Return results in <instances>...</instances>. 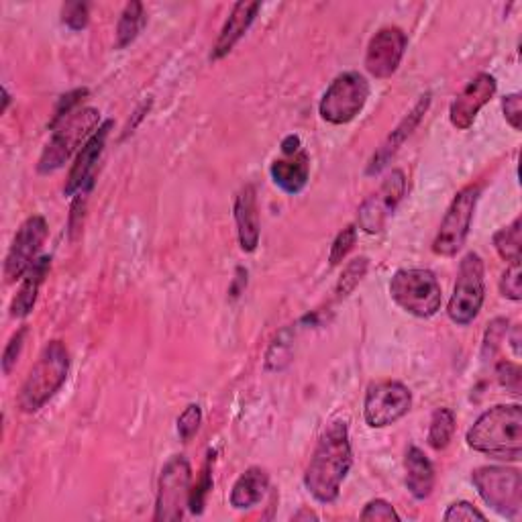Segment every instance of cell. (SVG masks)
<instances>
[{
	"label": "cell",
	"mask_w": 522,
	"mask_h": 522,
	"mask_svg": "<svg viewBox=\"0 0 522 522\" xmlns=\"http://www.w3.org/2000/svg\"><path fill=\"white\" fill-rule=\"evenodd\" d=\"M351 465L353 451L349 427L345 421L337 419L327 425L315 451H312L304 474V486L317 502L333 504L341 494V486L347 480Z\"/></svg>",
	"instance_id": "1"
},
{
	"label": "cell",
	"mask_w": 522,
	"mask_h": 522,
	"mask_svg": "<svg viewBox=\"0 0 522 522\" xmlns=\"http://www.w3.org/2000/svg\"><path fill=\"white\" fill-rule=\"evenodd\" d=\"M467 447L502 461L522 457V408L520 404H498L486 410L465 435Z\"/></svg>",
	"instance_id": "2"
},
{
	"label": "cell",
	"mask_w": 522,
	"mask_h": 522,
	"mask_svg": "<svg viewBox=\"0 0 522 522\" xmlns=\"http://www.w3.org/2000/svg\"><path fill=\"white\" fill-rule=\"evenodd\" d=\"M70 374V353L68 347L54 339L49 341L35 365L31 368L21 394H19V408L25 414H33L37 410H41L51 398H54L60 388L66 384Z\"/></svg>",
	"instance_id": "3"
},
{
	"label": "cell",
	"mask_w": 522,
	"mask_h": 522,
	"mask_svg": "<svg viewBox=\"0 0 522 522\" xmlns=\"http://www.w3.org/2000/svg\"><path fill=\"white\" fill-rule=\"evenodd\" d=\"M100 127V113L96 109H78L56 125H49L51 139L43 149L37 170L39 174H54L86 143ZM82 149V147H80Z\"/></svg>",
	"instance_id": "4"
},
{
	"label": "cell",
	"mask_w": 522,
	"mask_h": 522,
	"mask_svg": "<svg viewBox=\"0 0 522 522\" xmlns=\"http://www.w3.org/2000/svg\"><path fill=\"white\" fill-rule=\"evenodd\" d=\"M392 300L416 319H431L441 310L443 292L431 270H398L390 282Z\"/></svg>",
	"instance_id": "5"
},
{
	"label": "cell",
	"mask_w": 522,
	"mask_h": 522,
	"mask_svg": "<svg viewBox=\"0 0 522 522\" xmlns=\"http://www.w3.org/2000/svg\"><path fill=\"white\" fill-rule=\"evenodd\" d=\"M472 482L482 500L500 516L516 518L522 510V478L514 467L484 465L472 472Z\"/></svg>",
	"instance_id": "6"
},
{
	"label": "cell",
	"mask_w": 522,
	"mask_h": 522,
	"mask_svg": "<svg viewBox=\"0 0 522 522\" xmlns=\"http://www.w3.org/2000/svg\"><path fill=\"white\" fill-rule=\"evenodd\" d=\"M486 286H484V261L478 253H467L457 272V282L453 288V296L447 306L449 319L459 325H472L484 306Z\"/></svg>",
	"instance_id": "7"
},
{
	"label": "cell",
	"mask_w": 522,
	"mask_h": 522,
	"mask_svg": "<svg viewBox=\"0 0 522 522\" xmlns=\"http://www.w3.org/2000/svg\"><path fill=\"white\" fill-rule=\"evenodd\" d=\"M370 98V82L359 72H343L325 90L319 102V115L331 125L351 123Z\"/></svg>",
	"instance_id": "8"
},
{
	"label": "cell",
	"mask_w": 522,
	"mask_h": 522,
	"mask_svg": "<svg viewBox=\"0 0 522 522\" xmlns=\"http://www.w3.org/2000/svg\"><path fill=\"white\" fill-rule=\"evenodd\" d=\"M480 194V186H467L455 194L433 241V253L441 257H455L463 249L469 229H472Z\"/></svg>",
	"instance_id": "9"
},
{
	"label": "cell",
	"mask_w": 522,
	"mask_h": 522,
	"mask_svg": "<svg viewBox=\"0 0 522 522\" xmlns=\"http://www.w3.org/2000/svg\"><path fill=\"white\" fill-rule=\"evenodd\" d=\"M192 494V467L184 455H174L162 469L158 498H155L153 520L176 522L190 506Z\"/></svg>",
	"instance_id": "10"
},
{
	"label": "cell",
	"mask_w": 522,
	"mask_h": 522,
	"mask_svg": "<svg viewBox=\"0 0 522 522\" xmlns=\"http://www.w3.org/2000/svg\"><path fill=\"white\" fill-rule=\"evenodd\" d=\"M412 392L402 382H380L368 388L363 402V419L372 429H386L410 412Z\"/></svg>",
	"instance_id": "11"
},
{
	"label": "cell",
	"mask_w": 522,
	"mask_h": 522,
	"mask_svg": "<svg viewBox=\"0 0 522 522\" xmlns=\"http://www.w3.org/2000/svg\"><path fill=\"white\" fill-rule=\"evenodd\" d=\"M47 239V221L41 215L29 217L17 231L13 245L7 253L5 261V280L7 284H15L23 280L25 274L33 268L35 261L41 257V247Z\"/></svg>",
	"instance_id": "12"
},
{
	"label": "cell",
	"mask_w": 522,
	"mask_h": 522,
	"mask_svg": "<svg viewBox=\"0 0 522 522\" xmlns=\"http://www.w3.org/2000/svg\"><path fill=\"white\" fill-rule=\"evenodd\" d=\"M408 37L398 27H384L380 29L368 43L365 49L363 66L370 76L378 80L392 78L400 68V62L406 54Z\"/></svg>",
	"instance_id": "13"
},
{
	"label": "cell",
	"mask_w": 522,
	"mask_h": 522,
	"mask_svg": "<svg viewBox=\"0 0 522 522\" xmlns=\"http://www.w3.org/2000/svg\"><path fill=\"white\" fill-rule=\"evenodd\" d=\"M404 194L406 176L402 170H394L386 176L380 190L359 206V227L370 235L380 233L386 225V219L396 211Z\"/></svg>",
	"instance_id": "14"
},
{
	"label": "cell",
	"mask_w": 522,
	"mask_h": 522,
	"mask_svg": "<svg viewBox=\"0 0 522 522\" xmlns=\"http://www.w3.org/2000/svg\"><path fill=\"white\" fill-rule=\"evenodd\" d=\"M496 90H498V82L492 74L486 72L478 74L451 102V109H449L451 125L459 131L472 127L478 119V113L494 98Z\"/></svg>",
	"instance_id": "15"
},
{
	"label": "cell",
	"mask_w": 522,
	"mask_h": 522,
	"mask_svg": "<svg viewBox=\"0 0 522 522\" xmlns=\"http://www.w3.org/2000/svg\"><path fill=\"white\" fill-rule=\"evenodd\" d=\"M111 129H113V121L111 119L104 121L96 129V133L82 145V149L76 155V162H74V166H72V170L68 174L66 186H64V194L66 196H74L80 190L92 188L94 170H96V164L100 160L104 143H107V137H109Z\"/></svg>",
	"instance_id": "16"
},
{
	"label": "cell",
	"mask_w": 522,
	"mask_h": 522,
	"mask_svg": "<svg viewBox=\"0 0 522 522\" xmlns=\"http://www.w3.org/2000/svg\"><path fill=\"white\" fill-rule=\"evenodd\" d=\"M429 107H431V94L427 92V94H423L419 98V102L414 104L412 111L398 123V127L380 145V149L374 153V158L370 160V166H368V170H365V174H368V176L380 174L388 166V162L394 158L396 151L404 145V141L412 135V131L421 125V121L427 115Z\"/></svg>",
	"instance_id": "17"
},
{
	"label": "cell",
	"mask_w": 522,
	"mask_h": 522,
	"mask_svg": "<svg viewBox=\"0 0 522 522\" xmlns=\"http://www.w3.org/2000/svg\"><path fill=\"white\" fill-rule=\"evenodd\" d=\"M259 11H261V3H237L233 7L229 19L225 21V25L213 45V54H211L213 62H219L231 54L233 47L243 39V35L253 25Z\"/></svg>",
	"instance_id": "18"
},
{
	"label": "cell",
	"mask_w": 522,
	"mask_h": 522,
	"mask_svg": "<svg viewBox=\"0 0 522 522\" xmlns=\"http://www.w3.org/2000/svg\"><path fill=\"white\" fill-rule=\"evenodd\" d=\"M235 225L239 245L245 253H253L259 245V208L257 190L253 184H245L235 198Z\"/></svg>",
	"instance_id": "19"
},
{
	"label": "cell",
	"mask_w": 522,
	"mask_h": 522,
	"mask_svg": "<svg viewBox=\"0 0 522 522\" xmlns=\"http://www.w3.org/2000/svg\"><path fill=\"white\" fill-rule=\"evenodd\" d=\"M270 176L274 184L286 194H300L310 178V160L306 151H298L294 155H284L282 160H276L270 168Z\"/></svg>",
	"instance_id": "20"
},
{
	"label": "cell",
	"mask_w": 522,
	"mask_h": 522,
	"mask_svg": "<svg viewBox=\"0 0 522 522\" xmlns=\"http://www.w3.org/2000/svg\"><path fill=\"white\" fill-rule=\"evenodd\" d=\"M406 488L416 500H427L435 490V467L423 449L410 447L404 459Z\"/></svg>",
	"instance_id": "21"
},
{
	"label": "cell",
	"mask_w": 522,
	"mask_h": 522,
	"mask_svg": "<svg viewBox=\"0 0 522 522\" xmlns=\"http://www.w3.org/2000/svg\"><path fill=\"white\" fill-rule=\"evenodd\" d=\"M270 490V474L264 467H249L237 478L231 490V506L235 510H249L266 498Z\"/></svg>",
	"instance_id": "22"
},
{
	"label": "cell",
	"mask_w": 522,
	"mask_h": 522,
	"mask_svg": "<svg viewBox=\"0 0 522 522\" xmlns=\"http://www.w3.org/2000/svg\"><path fill=\"white\" fill-rule=\"evenodd\" d=\"M49 266H51V257L41 255L33 264V268L25 274L17 296L11 302V317L13 319H25V317L31 315V310L35 308V302H37L39 288H41V284H43V280L49 272Z\"/></svg>",
	"instance_id": "23"
},
{
	"label": "cell",
	"mask_w": 522,
	"mask_h": 522,
	"mask_svg": "<svg viewBox=\"0 0 522 522\" xmlns=\"http://www.w3.org/2000/svg\"><path fill=\"white\" fill-rule=\"evenodd\" d=\"M145 21H147V17H145L143 5L137 3V0H133V3H129V5L123 9V13H121V17H119V23H117V43H115V47H117V49L129 47V45L139 37V33L143 31Z\"/></svg>",
	"instance_id": "24"
},
{
	"label": "cell",
	"mask_w": 522,
	"mask_h": 522,
	"mask_svg": "<svg viewBox=\"0 0 522 522\" xmlns=\"http://www.w3.org/2000/svg\"><path fill=\"white\" fill-rule=\"evenodd\" d=\"M455 412L451 408H437L431 416V425H429V445L435 451H443L449 447L453 435H455Z\"/></svg>",
	"instance_id": "25"
},
{
	"label": "cell",
	"mask_w": 522,
	"mask_h": 522,
	"mask_svg": "<svg viewBox=\"0 0 522 522\" xmlns=\"http://www.w3.org/2000/svg\"><path fill=\"white\" fill-rule=\"evenodd\" d=\"M522 223L520 217H516L512 221V225L500 229L494 235V247L498 251V255L508 261L510 264H520V257H522Z\"/></svg>",
	"instance_id": "26"
},
{
	"label": "cell",
	"mask_w": 522,
	"mask_h": 522,
	"mask_svg": "<svg viewBox=\"0 0 522 522\" xmlns=\"http://www.w3.org/2000/svg\"><path fill=\"white\" fill-rule=\"evenodd\" d=\"M368 268H370L368 257H355L353 261H349L335 288L337 298H347L359 286V282L365 278V274H368Z\"/></svg>",
	"instance_id": "27"
},
{
	"label": "cell",
	"mask_w": 522,
	"mask_h": 522,
	"mask_svg": "<svg viewBox=\"0 0 522 522\" xmlns=\"http://www.w3.org/2000/svg\"><path fill=\"white\" fill-rule=\"evenodd\" d=\"M202 423V410L198 404H188L184 412L178 416V435L184 443H190L192 437L198 433Z\"/></svg>",
	"instance_id": "28"
},
{
	"label": "cell",
	"mask_w": 522,
	"mask_h": 522,
	"mask_svg": "<svg viewBox=\"0 0 522 522\" xmlns=\"http://www.w3.org/2000/svg\"><path fill=\"white\" fill-rule=\"evenodd\" d=\"M355 241H357V227L355 225H349L345 227L333 241L331 245V253H329V264L331 266H339L341 261L349 255V251L355 247Z\"/></svg>",
	"instance_id": "29"
},
{
	"label": "cell",
	"mask_w": 522,
	"mask_h": 522,
	"mask_svg": "<svg viewBox=\"0 0 522 522\" xmlns=\"http://www.w3.org/2000/svg\"><path fill=\"white\" fill-rule=\"evenodd\" d=\"M508 335V321L506 319H494L486 331L484 337V345H482V359L488 361L496 355V351L500 349V343L504 341V337Z\"/></svg>",
	"instance_id": "30"
},
{
	"label": "cell",
	"mask_w": 522,
	"mask_h": 522,
	"mask_svg": "<svg viewBox=\"0 0 522 522\" xmlns=\"http://www.w3.org/2000/svg\"><path fill=\"white\" fill-rule=\"evenodd\" d=\"M27 333H29V329H27V327H21V329L9 339V343H7L5 351H3V359H0V363H3V374H5V376H11L13 368L17 365V361H19V357H21V351H23V347H25Z\"/></svg>",
	"instance_id": "31"
},
{
	"label": "cell",
	"mask_w": 522,
	"mask_h": 522,
	"mask_svg": "<svg viewBox=\"0 0 522 522\" xmlns=\"http://www.w3.org/2000/svg\"><path fill=\"white\" fill-rule=\"evenodd\" d=\"M500 294L508 300H522V270L520 264H510L500 280Z\"/></svg>",
	"instance_id": "32"
},
{
	"label": "cell",
	"mask_w": 522,
	"mask_h": 522,
	"mask_svg": "<svg viewBox=\"0 0 522 522\" xmlns=\"http://www.w3.org/2000/svg\"><path fill=\"white\" fill-rule=\"evenodd\" d=\"M84 96H88V88H78V90H72V92L64 94L60 98V102H58V107H56V115H54V119H51L49 125H56L58 121H62L68 115H72L74 111H78Z\"/></svg>",
	"instance_id": "33"
},
{
	"label": "cell",
	"mask_w": 522,
	"mask_h": 522,
	"mask_svg": "<svg viewBox=\"0 0 522 522\" xmlns=\"http://www.w3.org/2000/svg\"><path fill=\"white\" fill-rule=\"evenodd\" d=\"M359 518L361 520H400V514L394 510V506L390 502L376 498L365 504Z\"/></svg>",
	"instance_id": "34"
},
{
	"label": "cell",
	"mask_w": 522,
	"mask_h": 522,
	"mask_svg": "<svg viewBox=\"0 0 522 522\" xmlns=\"http://www.w3.org/2000/svg\"><path fill=\"white\" fill-rule=\"evenodd\" d=\"M62 23L72 31H82L88 25V5L86 3H66L62 7Z\"/></svg>",
	"instance_id": "35"
},
{
	"label": "cell",
	"mask_w": 522,
	"mask_h": 522,
	"mask_svg": "<svg viewBox=\"0 0 522 522\" xmlns=\"http://www.w3.org/2000/svg\"><path fill=\"white\" fill-rule=\"evenodd\" d=\"M496 376L500 380V384L510 390L512 394L520 392V384H522V376H520V368L516 363L510 361H502L496 365Z\"/></svg>",
	"instance_id": "36"
},
{
	"label": "cell",
	"mask_w": 522,
	"mask_h": 522,
	"mask_svg": "<svg viewBox=\"0 0 522 522\" xmlns=\"http://www.w3.org/2000/svg\"><path fill=\"white\" fill-rule=\"evenodd\" d=\"M443 520L453 522V520H486V514L480 512L474 504H469L465 500L453 502L447 512L443 514Z\"/></svg>",
	"instance_id": "37"
},
{
	"label": "cell",
	"mask_w": 522,
	"mask_h": 522,
	"mask_svg": "<svg viewBox=\"0 0 522 522\" xmlns=\"http://www.w3.org/2000/svg\"><path fill=\"white\" fill-rule=\"evenodd\" d=\"M502 111H504L506 123L514 131H520V127H522V96L518 92L504 96L502 98Z\"/></svg>",
	"instance_id": "38"
},
{
	"label": "cell",
	"mask_w": 522,
	"mask_h": 522,
	"mask_svg": "<svg viewBox=\"0 0 522 522\" xmlns=\"http://www.w3.org/2000/svg\"><path fill=\"white\" fill-rule=\"evenodd\" d=\"M211 488H213V480H211V465L206 463L200 482L192 488V494H190V510H192L194 514H200V512H202L204 498H206V494H208V490H211Z\"/></svg>",
	"instance_id": "39"
},
{
	"label": "cell",
	"mask_w": 522,
	"mask_h": 522,
	"mask_svg": "<svg viewBox=\"0 0 522 522\" xmlns=\"http://www.w3.org/2000/svg\"><path fill=\"white\" fill-rule=\"evenodd\" d=\"M300 151V137L298 135H288L284 141H282V153L284 155H294Z\"/></svg>",
	"instance_id": "40"
},
{
	"label": "cell",
	"mask_w": 522,
	"mask_h": 522,
	"mask_svg": "<svg viewBox=\"0 0 522 522\" xmlns=\"http://www.w3.org/2000/svg\"><path fill=\"white\" fill-rule=\"evenodd\" d=\"M510 347H512L514 355L520 357V327H514V329H512V335H510Z\"/></svg>",
	"instance_id": "41"
},
{
	"label": "cell",
	"mask_w": 522,
	"mask_h": 522,
	"mask_svg": "<svg viewBox=\"0 0 522 522\" xmlns=\"http://www.w3.org/2000/svg\"><path fill=\"white\" fill-rule=\"evenodd\" d=\"M302 518H306V520H319V516H317L315 512H310V510H300L298 514L292 516V520H302Z\"/></svg>",
	"instance_id": "42"
},
{
	"label": "cell",
	"mask_w": 522,
	"mask_h": 522,
	"mask_svg": "<svg viewBox=\"0 0 522 522\" xmlns=\"http://www.w3.org/2000/svg\"><path fill=\"white\" fill-rule=\"evenodd\" d=\"M9 104H11V94H9L7 88H3V113H7Z\"/></svg>",
	"instance_id": "43"
}]
</instances>
